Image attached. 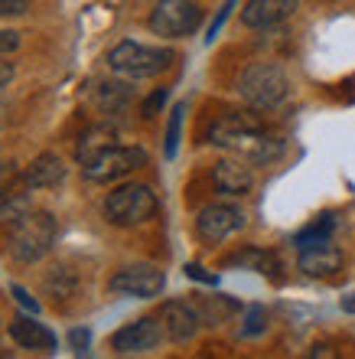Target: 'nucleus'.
<instances>
[{
	"mask_svg": "<svg viewBox=\"0 0 355 359\" xmlns=\"http://www.w3.org/2000/svg\"><path fill=\"white\" fill-rule=\"evenodd\" d=\"M215 147L235 151L248 163H271L284 154V141L267 131V124L254 111H228L209 128Z\"/></svg>",
	"mask_w": 355,
	"mask_h": 359,
	"instance_id": "nucleus-1",
	"label": "nucleus"
},
{
	"mask_svg": "<svg viewBox=\"0 0 355 359\" xmlns=\"http://www.w3.org/2000/svg\"><path fill=\"white\" fill-rule=\"evenodd\" d=\"M56 219L43 209H29L17 222H10L7 232V252L20 265H36L53 252L56 245Z\"/></svg>",
	"mask_w": 355,
	"mask_h": 359,
	"instance_id": "nucleus-2",
	"label": "nucleus"
},
{
	"mask_svg": "<svg viewBox=\"0 0 355 359\" xmlns=\"http://www.w3.org/2000/svg\"><path fill=\"white\" fill-rule=\"evenodd\" d=\"M238 92H242V98L251 104L254 111H271L290 95V79L274 62H254V66L244 69Z\"/></svg>",
	"mask_w": 355,
	"mask_h": 359,
	"instance_id": "nucleus-3",
	"label": "nucleus"
},
{
	"mask_svg": "<svg viewBox=\"0 0 355 359\" xmlns=\"http://www.w3.org/2000/svg\"><path fill=\"white\" fill-rule=\"evenodd\" d=\"M169 62H173L169 49L144 46V43H134V39H124L108 53V66L127 79H153L160 72H167Z\"/></svg>",
	"mask_w": 355,
	"mask_h": 359,
	"instance_id": "nucleus-4",
	"label": "nucleus"
},
{
	"mask_svg": "<svg viewBox=\"0 0 355 359\" xmlns=\"http://www.w3.org/2000/svg\"><path fill=\"white\" fill-rule=\"evenodd\" d=\"M153 212H157V196H153L150 187H144V183L118 187L104 199V219H108L111 226H121V229L141 226Z\"/></svg>",
	"mask_w": 355,
	"mask_h": 359,
	"instance_id": "nucleus-5",
	"label": "nucleus"
},
{
	"mask_svg": "<svg viewBox=\"0 0 355 359\" xmlns=\"http://www.w3.org/2000/svg\"><path fill=\"white\" fill-rule=\"evenodd\" d=\"M199 23H202V10L196 0H157L150 10V29L167 39L189 36L199 29Z\"/></svg>",
	"mask_w": 355,
	"mask_h": 359,
	"instance_id": "nucleus-6",
	"label": "nucleus"
},
{
	"mask_svg": "<svg viewBox=\"0 0 355 359\" xmlns=\"http://www.w3.org/2000/svg\"><path fill=\"white\" fill-rule=\"evenodd\" d=\"M144 163H147V151L144 147H121V144H114L104 154H98L92 163H85L82 170L92 183H111V180H121L127 173L141 170Z\"/></svg>",
	"mask_w": 355,
	"mask_h": 359,
	"instance_id": "nucleus-7",
	"label": "nucleus"
},
{
	"mask_svg": "<svg viewBox=\"0 0 355 359\" xmlns=\"http://www.w3.org/2000/svg\"><path fill=\"white\" fill-rule=\"evenodd\" d=\"M244 222H248V216H244V209L232 206V203H212V206H206L202 212H199L196 219V232L206 242H222V238L235 236L238 229H244Z\"/></svg>",
	"mask_w": 355,
	"mask_h": 359,
	"instance_id": "nucleus-8",
	"label": "nucleus"
},
{
	"mask_svg": "<svg viewBox=\"0 0 355 359\" xmlns=\"http://www.w3.org/2000/svg\"><path fill=\"white\" fill-rule=\"evenodd\" d=\"M163 271L153 265H127L111 278V291L127 294V297H157L163 291Z\"/></svg>",
	"mask_w": 355,
	"mask_h": 359,
	"instance_id": "nucleus-9",
	"label": "nucleus"
},
{
	"mask_svg": "<svg viewBox=\"0 0 355 359\" xmlns=\"http://www.w3.org/2000/svg\"><path fill=\"white\" fill-rule=\"evenodd\" d=\"M163 337H167V333H163V327H160L153 317H144V320H134V323H127V327H121V330L114 333V337H111V350L121 353V356L150 353L160 340H163Z\"/></svg>",
	"mask_w": 355,
	"mask_h": 359,
	"instance_id": "nucleus-10",
	"label": "nucleus"
},
{
	"mask_svg": "<svg viewBox=\"0 0 355 359\" xmlns=\"http://www.w3.org/2000/svg\"><path fill=\"white\" fill-rule=\"evenodd\" d=\"M160 327L167 333V340L186 343V340H193L199 333V327H202V313H199V307H193V304H186V301H167L163 311H160Z\"/></svg>",
	"mask_w": 355,
	"mask_h": 359,
	"instance_id": "nucleus-11",
	"label": "nucleus"
},
{
	"mask_svg": "<svg viewBox=\"0 0 355 359\" xmlns=\"http://www.w3.org/2000/svg\"><path fill=\"white\" fill-rule=\"evenodd\" d=\"M300 7V0H248L242 10V23L251 29L277 27L287 17H293Z\"/></svg>",
	"mask_w": 355,
	"mask_h": 359,
	"instance_id": "nucleus-12",
	"label": "nucleus"
},
{
	"mask_svg": "<svg viewBox=\"0 0 355 359\" xmlns=\"http://www.w3.org/2000/svg\"><path fill=\"white\" fill-rule=\"evenodd\" d=\"M300 271L309 274V278H329L342 268V252H339L333 242H319V245L300 248Z\"/></svg>",
	"mask_w": 355,
	"mask_h": 359,
	"instance_id": "nucleus-13",
	"label": "nucleus"
},
{
	"mask_svg": "<svg viewBox=\"0 0 355 359\" xmlns=\"http://www.w3.org/2000/svg\"><path fill=\"white\" fill-rule=\"evenodd\" d=\"M62 180H66V163H62L59 154H39L36 161L23 170V187L27 189H46L62 183Z\"/></svg>",
	"mask_w": 355,
	"mask_h": 359,
	"instance_id": "nucleus-14",
	"label": "nucleus"
},
{
	"mask_svg": "<svg viewBox=\"0 0 355 359\" xmlns=\"http://www.w3.org/2000/svg\"><path fill=\"white\" fill-rule=\"evenodd\" d=\"M212 180L215 187L228 193V196H244L254 187V173L251 167H244L242 161H218L212 167Z\"/></svg>",
	"mask_w": 355,
	"mask_h": 359,
	"instance_id": "nucleus-15",
	"label": "nucleus"
},
{
	"mask_svg": "<svg viewBox=\"0 0 355 359\" xmlns=\"http://www.w3.org/2000/svg\"><path fill=\"white\" fill-rule=\"evenodd\" d=\"M10 337L17 340V346L23 350H56V333L49 330L46 323H36L29 317H17L10 323Z\"/></svg>",
	"mask_w": 355,
	"mask_h": 359,
	"instance_id": "nucleus-16",
	"label": "nucleus"
},
{
	"mask_svg": "<svg viewBox=\"0 0 355 359\" xmlns=\"http://www.w3.org/2000/svg\"><path fill=\"white\" fill-rule=\"evenodd\" d=\"M114 141H118V134H114V128H108V124L88 128V131L78 137V147H75V161L85 167V163H92L98 154H104L108 147H114Z\"/></svg>",
	"mask_w": 355,
	"mask_h": 359,
	"instance_id": "nucleus-17",
	"label": "nucleus"
},
{
	"mask_svg": "<svg viewBox=\"0 0 355 359\" xmlns=\"http://www.w3.org/2000/svg\"><path fill=\"white\" fill-rule=\"evenodd\" d=\"M333 229H336V216L326 212V216H319L316 222H309L307 229H300L297 238H293V245L300 248H309V245H319V242H333Z\"/></svg>",
	"mask_w": 355,
	"mask_h": 359,
	"instance_id": "nucleus-18",
	"label": "nucleus"
},
{
	"mask_svg": "<svg viewBox=\"0 0 355 359\" xmlns=\"http://www.w3.org/2000/svg\"><path fill=\"white\" fill-rule=\"evenodd\" d=\"M29 196L20 189H0V222H17L23 212H29Z\"/></svg>",
	"mask_w": 355,
	"mask_h": 359,
	"instance_id": "nucleus-19",
	"label": "nucleus"
},
{
	"mask_svg": "<svg viewBox=\"0 0 355 359\" xmlns=\"http://www.w3.org/2000/svg\"><path fill=\"white\" fill-rule=\"evenodd\" d=\"M228 265H244V268H254V271H261V274H271L274 268H277V258H274L271 252H258V248H248V252H242V255L228 258Z\"/></svg>",
	"mask_w": 355,
	"mask_h": 359,
	"instance_id": "nucleus-20",
	"label": "nucleus"
},
{
	"mask_svg": "<svg viewBox=\"0 0 355 359\" xmlns=\"http://www.w3.org/2000/svg\"><path fill=\"white\" fill-rule=\"evenodd\" d=\"M183 114H186V104L179 102L169 114V128H167V144H163V154H167V161L176 157V147H179V128H183Z\"/></svg>",
	"mask_w": 355,
	"mask_h": 359,
	"instance_id": "nucleus-21",
	"label": "nucleus"
},
{
	"mask_svg": "<svg viewBox=\"0 0 355 359\" xmlns=\"http://www.w3.org/2000/svg\"><path fill=\"white\" fill-rule=\"evenodd\" d=\"M267 330V311L264 307H248L244 311V320H242V327H238V337H258V333H264Z\"/></svg>",
	"mask_w": 355,
	"mask_h": 359,
	"instance_id": "nucleus-22",
	"label": "nucleus"
},
{
	"mask_svg": "<svg viewBox=\"0 0 355 359\" xmlns=\"http://www.w3.org/2000/svg\"><path fill=\"white\" fill-rule=\"evenodd\" d=\"M238 7V0H225V7L218 10V13H215V20H212V27H209V36H206V43H212L215 36H218V29L225 27V20H228V13H232V10Z\"/></svg>",
	"mask_w": 355,
	"mask_h": 359,
	"instance_id": "nucleus-23",
	"label": "nucleus"
},
{
	"mask_svg": "<svg viewBox=\"0 0 355 359\" xmlns=\"http://www.w3.org/2000/svg\"><path fill=\"white\" fill-rule=\"evenodd\" d=\"M69 343H72L75 353H88V346H92V333L85 330V327H75V330H69Z\"/></svg>",
	"mask_w": 355,
	"mask_h": 359,
	"instance_id": "nucleus-24",
	"label": "nucleus"
},
{
	"mask_svg": "<svg viewBox=\"0 0 355 359\" xmlns=\"http://www.w3.org/2000/svg\"><path fill=\"white\" fill-rule=\"evenodd\" d=\"M27 10H29L27 0H0V17H20Z\"/></svg>",
	"mask_w": 355,
	"mask_h": 359,
	"instance_id": "nucleus-25",
	"label": "nucleus"
},
{
	"mask_svg": "<svg viewBox=\"0 0 355 359\" xmlns=\"http://www.w3.org/2000/svg\"><path fill=\"white\" fill-rule=\"evenodd\" d=\"M10 291H13V297H17V304H20V307H27L29 313H39V301H33V297H29V294L23 291L20 284H13Z\"/></svg>",
	"mask_w": 355,
	"mask_h": 359,
	"instance_id": "nucleus-26",
	"label": "nucleus"
},
{
	"mask_svg": "<svg viewBox=\"0 0 355 359\" xmlns=\"http://www.w3.org/2000/svg\"><path fill=\"white\" fill-rule=\"evenodd\" d=\"M17 46H20V33H13V29H0V56H4V53H13Z\"/></svg>",
	"mask_w": 355,
	"mask_h": 359,
	"instance_id": "nucleus-27",
	"label": "nucleus"
},
{
	"mask_svg": "<svg viewBox=\"0 0 355 359\" xmlns=\"http://www.w3.org/2000/svg\"><path fill=\"white\" fill-rule=\"evenodd\" d=\"M163 102H167V88H160V92L150 95V102L144 104V118H153V114H157V108H160Z\"/></svg>",
	"mask_w": 355,
	"mask_h": 359,
	"instance_id": "nucleus-28",
	"label": "nucleus"
},
{
	"mask_svg": "<svg viewBox=\"0 0 355 359\" xmlns=\"http://www.w3.org/2000/svg\"><path fill=\"white\" fill-rule=\"evenodd\" d=\"M186 274H189V278H196V281H206V284L218 281L215 274H206V268H199V265H186Z\"/></svg>",
	"mask_w": 355,
	"mask_h": 359,
	"instance_id": "nucleus-29",
	"label": "nucleus"
},
{
	"mask_svg": "<svg viewBox=\"0 0 355 359\" xmlns=\"http://www.w3.org/2000/svg\"><path fill=\"white\" fill-rule=\"evenodd\" d=\"M309 356H336V353L329 350V346H313V350H309Z\"/></svg>",
	"mask_w": 355,
	"mask_h": 359,
	"instance_id": "nucleus-30",
	"label": "nucleus"
},
{
	"mask_svg": "<svg viewBox=\"0 0 355 359\" xmlns=\"http://www.w3.org/2000/svg\"><path fill=\"white\" fill-rule=\"evenodd\" d=\"M342 311H349V313H355V294H349L346 301H342Z\"/></svg>",
	"mask_w": 355,
	"mask_h": 359,
	"instance_id": "nucleus-31",
	"label": "nucleus"
}]
</instances>
